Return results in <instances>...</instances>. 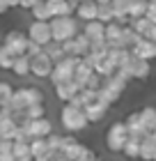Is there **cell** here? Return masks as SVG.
Segmentation results:
<instances>
[{"mask_svg":"<svg viewBox=\"0 0 156 161\" xmlns=\"http://www.w3.org/2000/svg\"><path fill=\"white\" fill-rule=\"evenodd\" d=\"M5 104H9L14 108V118H23V111L28 106H35V104H44V94L41 90H37V87H19V90H14L12 99L5 101Z\"/></svg>","mask_w":156,"mask_h":161,"instance_id":"obj_1","label":"cell"},{"mask_svg":"<svg viewBox=\"0 0 156 161\" xmlns=\"http://www.w3.org/2000/svg\"><path fill=\"white\" fill-rule=\"evenodd\" d=\"M60 120H62V127L67 131H83L87 124H90V120H87V115H85V108H76L71 104H67L62 108Z\"/></svg>","mask_w":156,"mask_h":161,"instance_id":"obj_2","label":"cell"},{"mask_svg":"<svg viewBox=\"0 0 156 161\" xmlns=\"http://www.w3.org/2000/svg\"><path fill=\"white\" fill-rule=\"evenodd\" d=\"M51 30H53V42L62 44L67 39H73L78 32V25L71 16H53L51 19Z\"/></svg>","mask_w":156,"mask_h":161,"instance_id":"obj_3","label":"cell"},{"mask_svg":"<svg viewBox=\"0 0 156 161\" xmlns=\"http://www.w3.org/2000/svg\"><path fill=\"white\" fill-rule=\"evenodd\" d=\"M80 60H83L80 55H64L60 62H55L53 74H51V80H53V85L62 83V80L73 78V71H76V67H78V62H80Z\"/></svg>","mask_w":156,"mask_h":161,"instance_id":"obj_4","label":"cell"},{"mask_svg":"<svg viewBox=\"0 0 156 161\" xmlns=\"http://www.w3.org/2000/svg\"><path fill=\"white\" fill-rule=\"evenodd\" d=\"M126 141H129V129H126V122H115L113 127L108 129L106 134V145L110 152H122Z\"/></svg>","mask_w":156,"mask_h":161,"instance_id":"obj_5","label":"cell"},{"mask_svg":"<svg viewBox=\"0 0 156 161\" xmlns=\"http://www.w3.org/2000/svg\"><path fill=\"white\" fill-rule=\"evenodd\" d=\"M19 124L28 131L30 138H48L51 134H53V124H51V120H46V118H37V120L21 118Z\"/></svg>","mask_w":156,"mask_h":161,"instance_id":"obj_6","label":"cell"},{"mask_svg":"<svg viewBox=\"0 0 156 161\" xmlns=\"http://www.w3.org/2000/svg\"><path fill=\"white\" fill-rule=\"evenodd\" d=\"M28 37L32 42L41 44V46H46V44L53 42V30H51V21H32L30 28H28Z\"/></svg>","mask_w":156,"mask_h":161,"instance_id":"obj_7","label":"cell"},{"mask_svg":"<svg viewBox=\"0 0 156 161\" xmlns=\"http://www.w3.org/2000/svg\"><path fill=\"white\" fill-rule=\"evenodd\" d=\"M28 44H30V37H28V35H23V32H19V30L7 32V37H5V46L9 48L14 55L28 53Z\"/></svg>","mask_w":156,"mask_h":161,"instance_id":"obj_8","label":"cell"},{"mask_svg":"<svg viewBox=\"0 0 156 161\" xmlns=\"http://www.w3.org/2000/svg\"><path fill=\"white\" fill-rule=\"evenodd\" d=\"M53 67H55V62H53V58H48L46 51L41 55L32 58V76H37V78H51Z\"/></svg>","mask_w":156,"mask_h":161,"instance_id":"obj_9","label":"cell"},{"mask_svg":"<svg viewBox=\"0 0 156 161\" xmlns=\"http://www.w3.org/2000/svg\"><path fill=\"white\" fill-rule=\"evenodd\" d=\"M80 90H83V85H80L76 78L62 80V83H57V85H55V94H57V99L64 101V104H69L71 97H76V94H78Z\"/></svg>","mask_w":156,"mask_h":161,"instance_id":"obj_10","label":"cell"},{"mask_svg":"<svg viewBox=\"0 0 156 161\" xmlns=\"http://www.w3.org/2000/svg\"><path fill=\"white\" fill-rule=\"evenodd\" d=\"M76 16L80 21H96L99 19V3L96 0H83V3H78L76 7Z\"/></svg>","mask_w":156,"mask_h":161,"instance_id":"obj_11","label":"cell"},{"mask_svg":"<svg viewBox=\"0 0 156 161\" xmlns=\"http://www.w3.org/2000/svg\"><path fill=\"white\" fill-rule=\"evenodd\" d=\"M46 3L53 12V16H71L78 7L76 0H46Z\"/></svg>","mask_w":156,"mask_h":161,"instance_id":"obj_12","label":"cell"},{"mask_svg":"<svg viewBox=\"0 0 156 161\" xmlns=\"http://www.w3.org/2000/svg\"><path fill=\"white\" fill-rule=\"evenodd\" d=\"M131 53L136 55V58H143V60H154V58H156V44L152 39L143 37L136 46L131 48Z\"/></svg>","mask_w":156,"mask_h":161,"instance_id":"obj_13","label":"cell"},{"mask_svg":"<svg viewBox=\"0 0 156 161\" xmlns=\"http://www.w3.org/2000/svg\"><path fill=\"white\" fill-rule=\"evenodd\" d=\"M126 129H129V136H136V138L149 136V131H147L143 118H140V113H131L129 118H126Z\"/></svg>","mask_w":156,"mask_h":161,"instance_id":"obj_14","label":"cell"},{"mask_svg":"<svg viewBox=\"0 0 156 161\" xmlns=\"http://www.w3.org/2000/svg\"><path fill=\"white\" fill-rule=\"evenodd\" d=\"M16 134H19V122L14 115H3L0 113V136L9 138V141H16Z\"/></svg>","mask_w":156,"mask_h":161,"instance_id":"obj_15","label":"cell"},{"mask_svg":"<svg viewBox=\"0 0 156 161\" xmlns=\"http://www.w3.org/2000/svg\"><path fill=\"white\" fill-rule=\"evenodd\" d=\"M85 35L92 42H106V23L103 21H87L85 23Z\"/></svg>","mask_w":156,"mask_h":161,"instance_id":"obj_16","label":"cell"},{"mask_svg":"<svg viewBox=\"0 0 156 161\" xmlns=\"http://www.w3.org/2000/svg\"><path fill=\"white\" fill-rule=\"evenodd\" d=\"M12 71L16 76H28V74H32V58L23 53V55H16V60H14V67Z\"/></svg>","mask_w":156,"mask_h":161,"instance_id":"obj_17","label":"cell"},{"mask_svg":"<svg viewBox=\"0 0 156 161\" xmlns=\"http://www.w3.org/2000/svg\"><path fill=\"white\" fill-rule=\"evenodd\" d=\"M92 74H94V67H92V64H90V62H87L85 58H83V60L78 62L76 71H73V78H76L78 83H80V85L85 87V85H87V80H90V76H92Z\"/></svg>","mask_w":156,"mask_h":161,"instance_id":"obj_18","label":"cell"},{"mask_svg":"<svg viewBox=\"0 0 156 161\" xmlns=\"http://www.w3.org/2000/svg\"><path fill=\"white\" fill-rule=\"evenodd\" d=\"M108 108H110V106L101 104V101H94V104L85 106V115H87V120H90V122H101L103 115L108 113Z\"/></svg>","mask_w":156,"mask_h":161,"instance_id":"obj_19","label":"cell"},{"mask_svg":"<svg viewBox=\"0 0 156 161\" xmlns=\"http://www.w3.org/2000/svg\"><path fill=\"white\" fill-rule=\"evenodd\" d=\"M94 71H96L99 76L108 78V76H115V74H117V67L108 60L106 55H103V58H96V60H94Z\"/></svg>","mask_w":156,"mask_h":161,"instance_id":"obj_20","label":"cell"},{"mask_svg":"<svg viewBox=\"0 0 156 161\" xmlns=\"http://www.w3.org/2000/svg\"><path fill=\"white\" fill-rule=\"evenodd\" d=\"M14 157H16V161H35L30 141H14Z\"/></svg>","mask_w":156,"mask_h":161,"instance_id":"obj_21","label":"cell"},{"mask_svg":"<svg viewBox=\"0 0 156 161\" xmlns=\"http://www.w3.org/2000/svg\"><path fill=\"white\" fill-rule=\"evenodd\" d=\"M156 157V141L149 136H145L143 138V147H140V159H145V161H154Z\"/></svg>","mask_w":156,"mask_h":161,"instance_id":"obj_22","label":"cell"},{"mask_svg":"<svg viewBox=\"0 0 156 161\" xmlns=\"http://www.w3.org/2000/svg\"><path fill=\"white\" fill-rule=\"evenodd\" d=\"M30 12H32L35 21H51V19H53V12H51V7H48L46 0H39Z\"/></svg>","mask_w":156,"mask_h":161,"instance_id":"obj_23","label":"cell"},{"mask_svg":"<svg viewBox=\"0 0 156 161\" xmlns=\"http://www.w3.org/2000/svg\"><path fill=\"white\" fill-rule=\"evenodd\" d=\"M30 150H32L35 161H37V159H41V157H46L48 152H51L46 138H32V141H30Z\"/></svg>","mask_w":156,"mask_h":161,"instance_id":"obj_24","label":"cell"},{"mask_svg":"<svg viewBox=\"0 0 156 161\" xmlns=\"http://www.w3.org/2000/svg\"><path fill=\"white\" fill-rule=\"evenodd\" d=\"M140 147H143V138H136V136H129V141L124 145V154L129 159H138L140 157Z\"/></svg>","mask_w":156,"mask_h":161,"instance_id":"obj_25","label":"cell"},{"mask_svg":"<svg viewBox=\"0 0 156 161\" xmlns=\"http://www.w3.org/2000/svg\"><path fill=\"white\" fill-rule=\"evenodd\" d=\"M73 44H76V55H87L90 53V48H92V39L87 37V35L83 32V35H76V37H73Z\"/></svg>","mask_w":156,"mask_h":161,"instance_id":"obj_26","label":"cell"},{"mask_svg":"<svg viewBox=\"0 0 156 161\" xmlns=\"http://www.w3.org/2000/svg\"><path fill=\"white\" fill-rule=\"evenodd\" d=\"M147 76H149V60L136 58V62H133V78H140V80H145Z\"/></svg>","mask_w":156,"mask_h":161,"instance_id":"obj_27","label":"cell"},{"mask_svg":"<svg viewBox=\"0 0 156 161\" xmlns=\"http://www.w3.org/2000/svg\"><path fill=\"white\" fill-rule=\"evenodd\" d=\"M147 5H149V0H131L129 3V16L131 19L145 16L147 14Z\"/></svg>","mask_w":156,"mask_h":161,"instance_id":"obj_28","label":"cell"},{"mask_svg":"<svg viewBox=\"0 0 156 161\" xmlns=\"http://www.w3.org/2000/svg\"><path fill=\"white\" fill-rule=\"evenodd\" d=\"M140 118H143V122H145V127H147V131H156V108H149V106H145L143 111H140Z\"/></svg>","mask_w":156,"mask_h":161,"instance_id":"obj_29","label":"cell"},{"mask_svg":"<svg viewBox=\"0 0 156 161\" xmlns=\"http://www.w3.org/2000/svg\"><path fill=\"white\" fill-rule=\"evenodd\" d=\"M120 97H122L120 92H115V90H110V87L101 85V90H99V101H101V104H106V106H113L115 101H120Z\"/></svg>","mask_w":156,"mask_h":161,"instance_id":"obj_30","label":"cell"},{"mask_svg":"<svg viewBox=\"0 0 156 161\" xmlns=\"http://www.w3.org/2000/svg\"><path fill=\"white\" fill-rule=\"evenodd\" d=\"M129 25H131L138 35H143V37H145V35L149 32V28H152V21L147 19V16H138V19H131Z\"/></svg>","mask_w":156,"mask_h":161,"instance_id":"obj_31","label":"cell"},{"mask_svg":"<svg viewBox=\"0 0 156 161\" xmlns=\"http://www.w3.org/2000/svg\"><path fill=\"white\" fill-rule=\"evenodd\" d=\"M14 60H16V55H14L12 51L5 46V44H0V69H9V71H12Z\"/></svg>","mask_w":156,"mask_h":161,"instance_id":"obj_32","label":"cell"},{"mask_svg":"<svg viewBox=\"0 0 156 161\" xmlns=\"http://www.w3.org/2000/svg\"><path fill=\"white\" fill-rule=\"evenodd\" d=\"M44 51L48 53V58H53V62H60L62 58L67 55V53H64V48H62V44H57V42L46 44V46H44Z\"/></svg>","mask_w":156,"mask_h":161,"instance_id":"obj_33","label":"cell"},{"mask_svg":"<svg viewBox=\"0 0 156 161\" xmlns=\"http://www.w3.org/2000/svg\"><path fill=\"white\" fill-rule=\"evenodd\" d=\"M99 21H103V23H113L115 21V12H113V5L110 3L99 5Z\"/></svg>","mask_w":156,"mask_h":161,"instance_id":"obj_34","label":"cell"},{"mask_svg":"<svg viewBox=\"0 0 156 161\" xmlns=\"http://www.w3.org/2000/svg\"><path fill=\"white\" fill-rule=\"evenodd\" d=\"M23 118H30V120L44 118V104H35V106H28L25 111H23Z\"/></svg>","mask_w":156,"mask_h":161,"instance_id":"obj_35","label":"cell"},{"mask_svg":"<svg viewBox=\"0 0 156 161\" xmlns=\"http://www.w3.org/2000/svg\"><path fill=\"white\" fill-rule=\"evenodd\" d=\"M46 141H48V147H51V152H55V154H57V152H60V150H62V141H64V136H57V134H51V136L46 138Z\"/></svg>","mask_w":156,"mask_h":161,"instance_id":"obj_36","label":"cell"},{"mask_svg":"<svg viewBox=\"0 0 156 161\" xmlns=\"http://www.w3.org/2000/svg\"><path fill=\"white\" fill-rule=\"evenodd\" d=\"M12 94H14V87H12L9 83H3V80H0V104L9 101V99H12Z\"/></svg>","mask_w":156,"mask_h":161,"instance_id":"obj_37","label":"cell"},{"mask_svg":"<svg viewBox=\"0 0 156 161\" xmlns=\"http://www.w3.org/2000/svg\"><path fill=\"white\" fill-rule=\"evenodd\" d=\"M41 53H44V46L30 39V44H28V55H30V58H35V55H41Z\"/></svg>","mask_w":156,"mask_h":161,"instance_id":"obj_38","label":"cell"},{"mask_svg":"<svg viewBox=\"0 0 156 161\" xmlns=\"http://www.w3.org/2000/svg\"><path fill=\"white\" fill-rule=\"evenodd\" d=\"M0 152H14V141L0 136Z\"/></svg>","mask_w":156,"mask_h":161,"instance_id":"obj_39","label":"cell"},{"mask_svg":"<svg viewBox=\"0 0 156 161\" xmlns=\"http://www.w3.org/2000/svg\"><path fill=\"white\" fill-rule=\"evenodd\" d=\"M147 19L152 21V23H156V0H149V5H147Z\"/></svg>","mask_w":156,"mask_h":161,"instance_id":"obj_40","label":"cell"},{"mask_svg":"<svg viewBox=\"0 0 156 161\" xmlns=\"http://www.w3.org/2000/svg\"><path fill=\"white\" fill-rule=\"evenodd\" d=\"M62 48H64V53H67V55H76V44H73V39L62 42Z\"/></svg>","mask_w":156,"mask_h":161,"instance_id":"obj_41","label":"cell"},{"mask_svg":"<svg viewBox=\"0 0 156 161\" xmlns=\"http://www.w3.org/2000/svg\"><path fill=\"white\" fill-rule=\"evenodd\" d=\"M78 161H96V159H94V152H92L90 147H85V150H83V154L78 157Z\"/></svg>","mask_w":156,"mask_h":161,"instance_id":"obj_42","label":"cell"},{"mask_svg":"<svg viewBox=\"0 0 156 161\" xmlns=\"http://www.w3.org/2000/svg\"><path fill=\"white\" fill-rule=\"evenodd\" d=\"M0 161H16L14 152H0Z\"/></svg>","mask_w":156,"mask_h":161,"instance_id":"obj_43","label":"cell"},{"mask_svg":"<svg viewBox=\"0 0 156 161\" xmlns=\"http://www.w3.org/2000/svg\"><path fill=\"white\" fill-rule=\"evenodd\" d=\"M37 3H39V0H21V7H23V9H32Z\"/></svg>","mask_w":156,"mask_h":161,"instance_id":"obj_44","label":"cell"},{"mask_svg":"<svg viewBox=\"0 0 156 161\" xmlns=\"http://www.w3.org/2000/svg\"><path fill=\"white\" fill-rule=\"evenodd\" d=\"M145 37H147V39H152V42L156 44V23H152V28H149V32H147Z\"/></svg>","mask_w":156,"mask_h":161,"instance_id":"obj_45","label":"cell"},{"mask_svg":"<svg viewBox=\"0 0 156 161\" xmlns=\"http://www.w3.org/2000/svg\"><path fill=\"white\" fill-rule=\"evenodd\" d=\"M9 9V5H7V0H0V16H3V14Z\"/></svg>","mask_w":156,"mask_h":161,"instance_id":"obj_46","label":"cell"},{"mask_svg":"<svg viewBox=\"0 0 156 161\" xmlns=\"http://www.w3.org/2000/svg\"><path fill=\"white\" fill-rule=\"evenodd\" d=\"M7 5L9 7H21V0H7Z\"/></svg>","mask_w":156,"mask_h":161,"instance_id":"obj_47","label":"cell"},{"mask_svg":"<svg viewBox=\"0 0 156 161\" xmlns=\"http://www.w3.org/2000/svg\"><path fill=\"white\" fill-rule=\"evenodd\" d=\"M99 5H106V3H113V0H96Z\"/></svg>","mask_w":156,"mask_h":161,"instance_id":"obj_48","label":"cell"},{"mask_svg":"<svg viewBox=\"0 0 156 161\" xmlns=\"http://www.w3.org/2000/svg\"><path fill=\"white\" fill-rule=\"evenodd\" d=\"M152 138H154V141H156V131H152Z\"/></svg>","mask_w":156,"mask_h":161,"instance_id":"obj_49","label":"cell"},{"mask_svg":"<svg viewBox=\"0 0 156 161\" xmlns=\"http://www.w3.org/2000/svg\"><path fill=\"white\" fill-rule=\"evenodd\" d=\"M0 111H3V104H0Z\"/></svg>","mask_w":156,"mask_h":161,"instance_id":"obj_50","label":"cell"},{"mask_svg":"<svg viewBox=\"0 0 156 161\" xmlns=\"http://www.w3.org/2000/svg\"><path fill=\"white\" fill-rule=\"evenodd\" d=\"M76 3H83V0H76Z\"/></svg>","mask_w":156,"mask_h":161,"instance_id":"obj_51","label":"cell"},{"mask_svg":"<svg viewBox=\"0 0 156 161\" xmlns=\"http://www.w3.org/2000/svg\"><path fill=\"white\" fill-rule=\"evenodd\" d=\"M154 161H156V157H154Z\"/></svg>","mask_w":156,"mask_h":161,"instance_id":"obj_52","label":"cell"},{"mask_svg":"<svg viewBox=\"0 0 156 161\" xmlns=\"http://www.w3.org/2000/svg\"><path fill=\"white\" fill-rule=\"evenodd\" d=\"M154 108H156V106H154Z\"/></svg>","mask_w":156,"mask_h":161,"instance_id":"obj_53","label":"cell"}]
</instances>
